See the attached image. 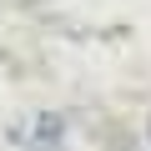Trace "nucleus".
Wrapping results in <instances>:
<instances>
[{
  "label": "nucleus",
  "mask_w": 151,
  "mask_h": 151,
  "mask_svg": "<svg viewBox=\"0 0 151 151\" xmlns=\"http://www.w3.org/2000/svg\"><path fill=\"white\" fill-rule=\"evenodd\" d=\"M60 136H65V121L60 116H35V126L25 131L30 151H60Z\"/></svg>",
  "instance_id": "obj_1"
},
{
  "label": "nucleus",
  "mask_w": 151,
  "mask_h": 151,
  "mask_svg": "<svg viewBox=\"0 0 151 151\" xmlns=\"http://www.w3.org/2000/svg\"><path fill=\"white\" fill-rule=\"evenodd\" d=\"M146 136H151V126H146Z\"/></svg>",
  "instance_id": "obj_2"
}]
</instances>
